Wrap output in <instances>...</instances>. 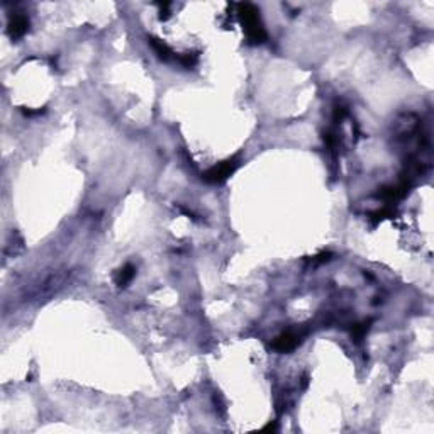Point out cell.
<instances>
[{
  "label": "cell",
  "instance_id": "6da1fadb",
  "mask_svg": "<svg viewBox=\"0 0 434 434\" xmlns=\"http://www.w3.org/2000/svg\"><path fill=\"white\" fill-rule=\"evenodd\" d=\"M260 12L251 4H239V15L246 29V34L253 42H263L266 39V33L260 20Z\"/></svg>",
  "mask_w": 434,
  "mask_h": 434
},
{
  "label": "cell",
  "instance_id": "7a4b0ae2",
  "mask_svg": "<svg viewBox=\"0 0 434 434\" xmlns=\"http://www.w3.org/2000/svg\"><path fill=\"white\" fill-rule=\"evenodd\" d=\"M236 167H238V163H236L234 159L224 162V163L219 165V167H214L212 170H209L207 173L203 175V180L209 181V184H221V181L226 180L227 176H231V173L236 170Z\"/></svg>",
  "mask_w": 434,
  "mask_h": 434
},
{
  "label": "cell",
  "instance_id": "3957f363",
  "mask_svg": "<svg viewBox=\"0 0 434 434\" xmlns=\"http://www.w3.org/2000/svg\"><path fill=\"white\" fill-rule=\"evenodd\" d=\"M297 345H299V336L293 334V333H285V334H282L280 337H278L275 342H273V348L278 350V351H290Z\"/></svg>",
  "mask_w": 434,
  "mask_h": 434
},
{
  "label": "cell",
  "instance_id": "277c9868",
  "mask_svg": "<svg viewBox=\"0 0 434 434\" xmlns=\"http://www.w3.org/2000/svg\"><path fill=\"white\" fill-rule=\"evenodd\" d=\"M28 19L22 17V15H17V17H14V20L10 22V34H12L14 37H19L22 36L26 31H28Z\"/></svg>",
  "mask_w": 434,
  "mask_h": 434
},
{
  "label": "cell",
  "instance_id": "5b68a950",
  "mask_svg": "<svg viewBox=\"0 0 434 434\" xmlns=\"http://www.w3.org/2000/svg\"><path fill=\"white\" fill-rule=\"evenodd\" d=\"M134 271H136V270H134L132 265H126L119 273H117V278H116L117 285L124 287L126 283H129L132 280V277H134Z\"/></svg>",
  "mask_w": 434,
  "mask_h": 434
},
{
  "label": "cell",
  "instance_id": "8992f818",
  "mask_svg": "<svg viewBox=\"0 0 434 434\" xmlns=\"http://www.w3.org/2000/svg\"><path fill=\"white\" fill-rule=\"evenodd\" d=\"M151 44H153V48H154V51H156L158 55L163 58V60H167V58H170L171 51H170V48H168L167 44H165L163 41H158V39H151Z\"/></svg>",
  "mask_w": 434,
  "mask_h": 434
}]
</instances>
